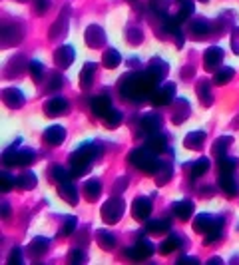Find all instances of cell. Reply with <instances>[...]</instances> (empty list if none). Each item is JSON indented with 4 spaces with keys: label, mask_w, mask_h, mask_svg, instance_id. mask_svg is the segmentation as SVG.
Segmentation results:
<instances>
[{
    "label": "cell",
    "mask_w": 239,
    "mask_h": 265,
    "mask_svg": "<svg viewBox=\"0 0 239 265\" xmlns=\"http://www.w3.org/2000/svg\"><path fill=\"white\" fill-rule=\"evenodd\" d=\"M150 214V203H147V199H138L136 203H134V216L138 217V219H145Z\"/></svg>",
    "instance_id": "5"
},
{
    "label": "cell",
    "mask_w": 239,
    "mask_h": 265,
    "mask_svg": "<svg viewBox=\"0 0 239 265\" xmlns=\"http://www.w3.org/2000/svg\"><path fill=\"white\" fill-rule=\"evenodd\" d=\"M205 168H207V160H201V162H197V164L193 166V178H197V175H203V173H205Z\"/></svg>",
    "instance_id": "11"
},
{
    "label": "cell",
    "mask_w": 239,
    "mask_h": 265,
    "mask_svg": "<svg viewBox=\"0 0 239 265\" xmlns=\"http://www.w3.org/2000/svg\"><path fill=\"white\" fill-rule=\"evenodd\" d=\"M233 166H235V164H233L231 160H223V162H221V168H223L225 173H231V171H233Z\"/></svg>",
    "instance_id": "14"
},
{
    "label": "cell",
    "mask_w": 239,
    "mask_h": 265,
    "mask_svg": "<svg viewBox=\"0 0 239 265\" xmlns=\"http://www.w3.org/2000/svg\"><path fill=\"white\" fill-rule=\"evenodd\" d=\"M92 110L98 116H108L112 112V106H110V100L106 96H98L92 100Z\"/></svg>",
    "instance_id": "1"
},
{
    "label": "cell",
    "mask_w": 239,
    "mask_h": 265,
    "mask_svg": "<svg viewBox=\"0 0 239 265\" xmlns=\"http://www.w3.org/2000/svg\"><path fill=\"white\" fill-rule=\"evenodd\" d=\"M221 188L225 190V193L227 195H235L239 190V186H237V180L231 175V173H225L223 175V180H221Z\"/></svg>",
    "instance_id": "4"
},
{
    "label": "cell",
    "mask_w": 239,
    "mask_h": 265,
    "mask_svg": "<svg viewBox=\"0 0 239 265\" xmlns=\"http://www.w3.org/2000/svg\"><path fill=\"white\" fill-rule=\"evenodd\" d=\"M100 193V186H98V182H90V184H86V195L88 197H96Z\"/></svg>",
    "instance_id": "10"
},
{
    "label": "cell",
    "mask_w": 239,
    "mask_h": 265,
    "mask_svg": "<svg viewBox=\"0 0 239 265\" xmlns=\"http://www.w3.org/2000/svg\"><path fill=\"white\" fill-rule=\"evenodd\" d=\"M191 212H193V205H191L190 201H184V203H180V205H175V214L182 217V219H188Z\"/></svg>",
    "instance_id": "7"
},
{
    "label": "cell",
    "mask_w": 239,
    "mask_h": 265,
    "mask_svg": "<svg viewBox=\"0 0 239 265\" xmlns=\"http://www.w3.org/2000/svg\"><path fill=\"white\" fill-rule=\"evenodd\" d=\"M118 62H120L118 54H116L114 50H110V52H108V60H106V66H110V68H114V66H116Z\"/></svg>",
    "instance_id": "12"
},
{
    "label": "cell",
    "mask_w": 239,
    "mask_h": 265,
    "mask_svg": "<svg viewBox=\"0 0 239 265\" xmlns=\"http://www.w3.org/2000/svg\"><path fill=\"white\" fill-rule=\"evenodd\" d=\"M100 243H102V245H112L114 240H112V238H108V235H106V231H104V235H100Z\"/></svg>",
    "instance_id": "16"
},
{
    "label": "cell",
    "mask_w": 239,
    "mask_h": 265,
    "mask_svg": "<svg viewBox=\"0 0 239 265\" xmlns=\"http://www.w3.org/2000/svg\"><path fill=\"white\" fill-rule=\"evenodd\" d=\"M205 58H207V60H205V68H207V70H212V68H214V62L215 64H219V62H221V50L219 48H210L207 50V54H205Z\"/></svg>",
    "instance_id": "6"
},
{
    "label": "cell",
    "mask_w": 239,
    "mask_h": 265,
    "mask_svg": "<svg viewBox=\"0 0 239 265\" xmlns=\"http://www.w3.org/2000/svg\"><path fill=\"white\" fill-rule=\"evenodd\" d=\"M231 74H233V70H229V68H227V70H223V72H221V76L217 78V82H219V84H221V82H225V80H227Z\"/></svg>",
    "instance_id": "15"
},
{
    "label": "cell",
    "mask_w": 239,
    "mask_h": 265,
    "mask_svg": "<svg viewBox=\"0 0 239 265\" xmlns=\"http://www.w3.org/2000/svg\"><path fill=\"white\" fill-rule=\"evenodd\" d=\"M48 104H50V106H56V108H48V114H50V116H54V112H56V114H62V112L66 110V108H64L66 102L60 100V98H58V100H52V102H48Z\"/></svg>",
    "instance_id": "8"
},
{
    "label": "cell",
    "mask_w": 239,
    "mask_h": 265,
    "mask_svg": "<svg viewBox=\"0 0 239 265\" xmlns=\"http://www.w3.org/2000/svg\"><path fill=\"white\" fill-rule=\"evenodd\" d=\"M145 128H158L160 126V118L158 116H145Z\"/></svg>",
    "instance_id": "13"
},
{
    "label": "cell",
    "mask_w": 239,
    "mask_h": 265,
    "mask_svg": "<svg viewBox=\"0 0 239 265\" xmlns=\"http://www.w3.org/2000/svg\"><path fill=\"white\" fill-rule=\"evenodd\" d=\"M44 138H46L48 144H62V140H64V130H62L60 126H52L50 130H46Z\"/></svg>",
    "instance_id": "3"
},
{
    "label": "cell",
    "mask_w": 239,
    "mask_h": 265,
    "mask_svg": "<svg viewBox=\"0 0 239 265\" xmlns=\"http://www.w3.org/2000/svg\"><path fill=\"white\" fill-rule=\"evenodd\" d=\"M175 247H177V240H175V238H169V240L164 241V245H162V253H171Z\"/></svg>",
    "instance_id": "9"
},
{
    "label": "cell",
    "mask_w": 239,
    "mask_h": 265,
    "mask_svg": "<svg viewBox=\"0 0 239 265\" xmlns=\"http://www.w3.org/2000/svg\"><path fill=\"white\" fill-rule=\"evenodd\" d=\"M122 210H124L122 201L114 199V208H112V203H110V205H106V208L102 210V216L106 217V219H108L110 223H114V221L118 219V216H122Z\"/></svg>",
    "instance_id": "2"
}]
</instances>
